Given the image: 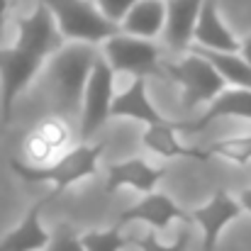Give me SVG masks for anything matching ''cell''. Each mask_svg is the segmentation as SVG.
Listing matches in <instances>:
<instances>
[{
    "label": "cell",
    "instance_id": "obj_1",
    "mask_svg": "<svg viewBox=\"0 0 251 251\" xmlns=\"http://www.w3.org/2000/svg\"><path fill=\"white\" fill-rule=\"evenodd\" d=\"M64 44L54 17L37 2L27 15L17 17V39L12 47L0 49V112L2 122L12 120L15 100L34 81L44 61Z\"/></svg>",
    "mask_w": 251,
    "mask_h": 251
},
{
    "label": "cell",
    "instance_id": "obj_2",
    "mask_svg": "<svg viewBox=\"0 0 251 251\" xmlns=\"http://www.w3.org/2000/svg\"><path fill=\"white\" fill-rule=\"evenodd\" d=\"M98 59L93 44L71 42L61 44L49 59V78L54 83V95L61 115H74L81 107L83 90L90 69Z\"/></svg>",
    "mask_w": 251,
    "mask_h": 251
},
{
    "label": "cell",
    "instance_id": "obj_3",
    "mask_svg": "<svg viewBox=\"0 0 251 251\" xmlns=\"http://www.w3.org/2000/svg\"><path fill=\"white\" fill-rule=\"evenodd\" d=\"M102 154L100 144H78L71 151L61 154L56 161L47 164V166H32L27 161H17L12 159L10 168L25 178L27 183H49L54 188V193H64L71 185L81 183L85 178H93L98 173V159Z\"/></svg>",
    "mask_w": 251,
    "mask_h": 251
},
{
    "label": "cell",
    "instance_id": "obj_4",
    "mask_svg": "<svg viewBox=\"0 0 251 251\" xmlns=\"http://www.w3.org/2000/svg\"><path fill=\"white\" fill-rule=\"evenodd\" d=\"M39 2L54 17L61 39L98 44L120 32V25L105 20L100 10L88 0H39Z\"/></svg>",
    "mask_w": 251,
    "mask_h": 251
},
{
    "label": "cell",
    "instance_id": "obj_5",
    "mask_svg": "<svg viewBox=\"0 0 251 251\" xmlns=\"http://www.w3.org/2000/svg\"><path fill=\"white\" fill-rule=\"evenodd\" d=\"M164 74H168L176 83L180 85V100L183 107H198L202 102H212L225 88V78L217 74V69L205 61L202 56H198L195 51L188 49L185 59L178 64H166Z\"/></svg>",
    "mask_w": 251,
    "mask_h": 251
},
{
    "label": "cell",
    "instance_id": "obj_6",
    "mask_svg": "<svg viewBox=\"0 0 251 251\" xmlns=\"http://www.w3.org/2000/svg\"><path fill=\"white\" fill-rule=\"evenodd\" d=\"M105 61L115 74H129L134 78H161L164 69L159 64V49L149 39H137L129 34H112L102 42Z\"/></svg>",
    "mask_w": 251,
    "mask_h": 251
},
{
    "label": "cell",
    "instance_id": "obj_7",
    "mask_svg": "<svg viewBox=\"0 0 251 251\" xmlns=\"http://www.w3.org/2000/svg\"><path fill=\"white\" fill-rule=\"evenodd\" d=\"M115 98V71L107 66L105 59H95L88 83L81 100V139L88 142L107 120H110V105Z\"/></svg>",
    "mask_w": 251,
    "mask_h": 251
},
{
    "label": "cell",
    "instance_id": "obj_8",
    "mask_svg": "<svg viewBox=\"0 0 251 251\" xmlns=\"http://www.w3.org/2000/svg\"><path fill=\"white\" fill-rule=\"evenodd\" d=\"M242 215V207L237 202V198H232L227 190H215V195L205 202L198 205L193 210H188L190 222H195L202 229V249L200 251H215L220 234Z\"/></svg>",
    "mask_w": 251,
    "mask_h": 251
},
{
    "label": "cell",
    "instance_id": "obj_9",
    "mask_svg": "<svg viewBox=\"0 0 251 251\" xmlns=\"http://www.w3.org/2000/svg\"><path fill=\"white\" fill-rule=\"evenodd\" d=\"M180 220L183 225H190V217H188V210L178 207L173 198H168L166 193H147L139 202H134L132 207L122 210L120 212V220H117V227L122 229L125 225L129 222H144L149 225L154 232H164L171 227V222Z\"/></svg>",
    "mask_w": 251,
    "mask_h": 251
},
{
    "label": "cell",
    "instance_id": "obj_10",
    "mask_svg": "<svg viewBox=\"0 0 251 251\" xmlns=\"http://www.w3.org/2000/svg\"><path fill=\"white\" fill-rule=\"evenodd\" d=\"M207 51H222V54H239V39L232 34V29L222 22L217 0H205L193 29V44Z\"/></svg>",
    "mask_w": 251,
    "mask_h": 251
},
{
    "label": "cell",
    "instance_id": "obj_11",
    "mask_svg": "<svg viewBox=\"0 0 251 251\" xmlns=\"http://www.w3.org/2000/svg\"><path fill=\"white\" fill-rule=\"evenodd\" d=\"M69 142V127L61 117H47L42 120L25 139V156L32 166H47L54 161V156L66 147Z\"/></svg>",
    "mask_w": 251,
    "mask_h": 251
},
{
    "label": "cell",
    "instance_id": "obj_12",
    "mask_svg": "<svg viewBox=\"0 0 251 251\" xmlns=\"http://www.w3.org/2000/svg\"><path fill=\"white\" fill-rule=\"evenodd\" d=\"M164 176H166V168L151 166L144 159H127V161H117V164L107 166L105 190L117 193L122 188H132V190L147 195V193L156 190V185L161 183Z\"/></svg>",
    "mask_w": 251,
    "mask_h": 251
},
{
    "label": "cell",
    "instance_id": "obj_13",
    "mask_svg": "<svg viewBox=\"0 0 251 251\" xmlns=\"http://www.w3.org/2000/svg\"><path fill=\"white\" fill-rule=\"evenodd\" d=\"M222 117H242V120L251 122V90H247V88H225L210 102V107L200 115V120H195V122H176V129L195 134V132L205 129L207 125H212L215 120H222Z\"/></svg>",
    "mask_w": 251,
    "mask_h": 251
},
{
    "label": "cell",
    "instance_id": "obj_14",
    "mask_svg": "<svg viewBox=\"0 0 251 251\" xmlns=\"http://www.w3.org/2000/svg\"><path fill=\"white\" fill-rule=\"evenodd\" d=\"M110 117H127V120H137L144 122V127L149 125H161L166 122V117L154 107L149 90H147V81L144 78H134L120 95L112 98L110 105Z\"/></svg>",
    "mask_w": 251,
    "mask_h": 251
},
{
    "label": "cell",
    "instance_id": "obj_15",
    "mask_svg": "<svg viewBox=\"0 0 251 251\" xmlns=\"http://www.w3.org/2000/svg\"><path fill=\"white\" fill-rule=\"evenodd\" d=\"M176 122H161V125H149L144 127V134H142V142L144 147L156 154V156H164V159H193V161H200V164H207L210 156L205 149H195V147H185L178 134H176Z\"/></svg>",
    "mask_w": 251,
    "mask_h": 251
},
{
    "label": "cell",
    "instance_id": "obj_16",
    "mask_svg": "<svg viewBox=\"0 0 251 251\" xmlns=\"http://www.w3.org/2000/svg\"><path fill=\"white\" fill-rule=\"evenodd\" d=\"M205 0H166V42L176 51H188L193 44V29Z\"/></svg>",
    "mask_w": 251,
    "mask_h": 251
},
{
    "label": "cell",
    "instance_id": "obj_17",
    "mask_svg": "<svg viewBox=\"0 0 251 251\" xmlns=\"http://www.w3.org/2000/svg\"><path fill=\"white\" fill-rule=\"evenodd\" d=\"M166 27V0H139L120 22V32L137 39H154Z\"/></svg>",
    "mask_w": 251,
    "mask_h": 251
},
{
    "label": "cell",
    "instance_id": "obj_18",
    "mask_svg": "<svg viewBox=\"0 0 251 251\" xmlns=\"http://www.w3.org/2000/svg\"><path fill=\"white\" fill-rule=\"evenodd\" d=\"M42 207L44 202H34L22 222L0 239V251H44L49 244V232L42 225Z\"/></svg>",
    "mask_w": 251,
    "mask_h": 251
},
{
    "label": "cell",
    "instance_id": "obj_19",
    "mask_svg": "<svg viewBox=\"0 0 251 251\" xmlns=\"http://www.w3.org/2000/svg\"><path fill=\"white\" fill-rule=\"evenodd\" d=\"M190 51H195L198 56L210 61L217 69V74L225 78V83H229L232 88H247V90H251V64H247L239 54L207 51V49H200V47H190Z\"/></svg>",
    "mask_w": 251,
    "mask_h": 251
},
{
    "label": "cell",
    "instance_id": "obj_20",
    "mask_svg": "<svg viewBox=\"0 0 251 251\" xmlns=\"http://www.w3.org/2000/svg\"><path fill=\"white\" fill-rule=\"evenodd\" d=\"M205 151H207V156H220V159H227V161H232L237 166H249L251 164V134L217 139Z\"/></svg>",
    "mask_w": 251,
    "mask_h": 251
},
{
    "label": "cell",
    "instance_id": "obj_21",
    "mask_svg": "<svg viewBox=\"0 0 251 251\" xmlns=\"http://www.w3.org/2000/svg\"><path fill=\"white\" fill-rule=\"evenodd\" d=\"M81 244L85 251H122L132 244V239L122 237V229L115 225L110 229H93L81 237Z\"/></svg>",
    "mask_w": 251,
    "mask_h": 251
},
{
    "label": "cell",
    "instance_id": "obj_22",
    "mask_svg": "<svg viewBox=\"0 0 251 251\" xmlns=\"http://www.w3.org/2000/svg\"><path fill=\"white\" fill-rule=\"evenodd\" d=\"M132 244H134L139 251H188L190 232H188V227H183V229L178 232V237H176L171 244L159 242V237H156L154 232H149V234H144V237H139V239H132Z\"/></svg>",
    "mask_w": 251,
    "mask_h": 251
},
{
    "label": "cell",
    "instance_id": "obj_23",
    "mask_svg": "<svg viewBox=\"0 0 251 251\" xmlns=\"http://www.w3.org/2000/svg\"><path fill=\"white\" fill-rule=\"evenodd\" d=\"M44 251H85L81 244V237L74 232V227L69 225H59L51 234H49V244Z\"/></svg>",
    "mask_w": 251,
    "mask_h": 251
},
{
    "label": "cell",
    "instance_id": "obj_24",
    "mask_svg": "<svg viewBox=\"0 0 251 251\" xmlns=\"http://www.w3.org/2000/svg\"><path fill=\"white\" fill-rule=\"evenodd\" d=\"M95 2H98V10H100V15H102L105 20L120 25L122 17H125L139 0H95Z\"/></svg>",
    "mask_w": 251,
    "mask_h": 251
},
{
    "label": "cell",
    "instance_id": "obj_25",
    "mask_svg": "<svg viewBox=\"0 0 251 251\" xmlns=\"http://www.w3.org/2000/svg\"><path fill=\"white\" fill-rule=\"evenodd\" d=\"M237 202H239V207H242V212H249V215H251V185H249V188H244V190L239 193V198H237Z\"/></svg>",
    "mask_w": 251,
    "mask_h": 251
},
{
    "label": "cell",
    "instance_id": "obj_26",
    "mask_svg": "<svg viewBox=\"0 0 251 251\" xmlns=\"http://www.w3.org/2000/svg\"><path fill=\"white\" fill-rule=\"evenodd\" d=\"M239 56H242L247 64H251V34H247V37L239 42Z\"/></svg>",
    "mask_w": 251,
    "mask_h": 251
},
{
    "label": "cell",
    "instance_id": "obj_27",
    "mask_svg": "<svg viewBox=\"0 0 251 251\" xmlns=\"http://www.w3.org/2000/svg\"><path fill=\"white\" fill-rule=\"evenodd\" d=\"M7 10H10V0H0V32H2V27H5Z\"/></svg>",
    "mask_w": 251,
    "mask_h": 251
}]
</instances>
